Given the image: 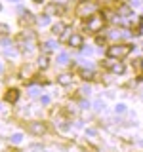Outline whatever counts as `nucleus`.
I'll return each instance as SVG.
<instances>
[{
	"label": "nucleus",
	"mask_w": 143,
	"mask_h": 152,
	"mask_svg": "<svg viewBox=\"0 0 143 152\" xmlns=\"http://www.w3.org/2000/svg\"><path fill=\"white\" fill-rule=\"evenodd\" d=\"M120 13H122V15H128V13H130V8H128V6H122L120 8Z\"/></svg>",
	"instance_id": "obj_19"
},
{
	"label": "nucleus",
	"mask_w": 143,
	"mask_h": 152,
	"mask_svg": "<svg viewBox=\"0 0 143 152\" xmlns=\"http://www.w3.org/2000/svg\"><path fill=\"white\" fill-rule=\"evenodd\" d=\"M38 65H40V69H46V66H48V55H40Z\"/></svg>",
	"instance_id": "obj_12"
},
{
	"label": "nucleus",
	"mask_w": 143,
	"mask_h": 152,
	"mask_svg": "<svg viewBox=\"0 0 143 152\" xmlns=\"http://www.w3.org/2000/svg\"><path fill=\"white\" fill-rule=\"evenodd\" d=\"M0 70H2V65H0Z\"/></svg>",
	"instance_id": "obj_27"
},
{
	"label": "nucleus",
	"mask_w": 143,
	"mask_h": 152,
	"mask_svg": "<svg viewBox=\"0 0 143 152\" xmlns=\"http://www.w3.org/2000/svg\"><path fill=\"white\" fill-rule=\"evenodd\" d=\"M141 70H143V61H141Z\"/></svg>",
	"instance_id": "obj_25"
},
{
	"label": "nucleus",
	"mask_w": 143,
	"mask_h": 152,
	"mask_svg": "<svg viewBox=\"0 0 143 152\" xmlns=\"http://www.w3.org/2000/svg\"><path fill=\"white\" fill-rule=\"evenodd\" d=\"M40 103L42 104H48V103H50V97H48V95H42V97H40Z\"/></svg>",
	"instance_id": "obj_20"
},
{
	"label": "nucleus",
	"mask_w": 143,
	"mask_h": 152,
	"mask_svg": "<svg viewBox=\"0 0 143 152\" xmlns=\"http://www.w3.org/2000/svg\"><path fill=\"white\" fill-rule=\"evenodd\" d=\"M38 91H40V88H31V95H38Z\"/></svg>",
	"instance_id": "obj_21"
},
{
	"label": "nucleus",
	"mask_w": 143,
	"mask_h": 152,
	"mask_svg": "<svg viewBox=\"0 0 143 152\" xmlns=\"http://www.w3.org/2000/svg\"><path fill=\"white\" fill-rule=\"evenodd\" d=\"M65 31H67V25H65V23H55V25L52 27V32H54L55 36H61Z\"/></svg>",
	"instance_id": "obj_6"
},
{
	"label": "nucleus",
	"mask_w": 143,
	"mask_h": 152,
	"mask_svg": "<svg viewBox=\"0 0 143 152\" xmlns=\"http://www.w3.org/2000/svg\"><path fill=\"white\" fill-rule=\"evenodd\" d=\"M114 110H116V114H122V112H126V104H116V107H114Z\"/></svg>",
	"instance_id": "obj_16"
},
{
	"label": "nucleus",
	"mask_w": 143,
	"mask_h": 152,
	"mask_svg": "<svg viewBox=\"0 0 143 152\" xmlns=\"http://www.w3.org/2000/svg\"><path fill=\"white\" fill-rule=\"evenodd\" d=\"M67 59H69V55H67V53H59V55H57V63H61V65L67 63Z\"/></svg>",
	"instance_id": "obj_15"
},
{
	"label": "nucleus",
	"mask_w": 143,
	"mask_h": 152,
	"mask_svg": "<svg viewBox=\"0 0 143 152\" xmlns=\"http://www.w3.org/2000/svg\"><path fill=\"white\" fill-rule=\"evenodd\" d=\"M38 23H40V25H48V23H50V15H48V13L40 15V17H38Z\"/></svg>",
	"instance_id": "obj_13"
},
{
	"label": "nucleus",
	"mask_w": 143,
	"mask_h": 152,
	"mask_svg": "<svg viewBox=\"0 0 143 152\" xmlns=\"http://www.w3.org/2000/svg\"><path fill=\"white\" fill-rule=\"evenodd\" d=\"M86 12H94V6H90V4L88 2H82V4H80V6H78V15H82V17H86Z\"/></svg>",
	"instance_id": "obj_7"
},
{
	"label": "nucleus",
	"mask_w": 143,
	"mask_h": 152,
	"mask_svg": "<svg viewBox=\"0 0 143 152\" xmlns=\"http://www.w3.org/2000/svg\"><path fill=\"white\" fill-rule=\"evenodd\" d=\"M0 10H2V4H0Z\"/></svg>",
	"instance_id": "obj_28"
},
{
	"label": "nucleus",
	"mask_w": 143,
	"mask_h": 152,
	"mask_svg": "<svg viewBox=\"0 0 143 152\" xmlns=\"http://www.w3.org/2000/svg\"><path fill=\"white\" fill-rule=\"evenodd\" d=\"M132 50H133L132 44H114V46H109L107 55H109V59H120V57L130 55Z\"/></svg>",
	"instance_id": "obj_1"
},
{
	"label": "nucleus",
	"mask_w": 143,
	"mask_h": 152,
	"mask_svg": "<svg viewBox=\"0 0 143 152\" xmlns=\"http://www.w3.org/2000/svg\"><path fill=\"white\" fill-rule=\"evenodd\" d=\"M124 69H126V66H124L120 61H118V63H113V65H111V72H114V74H122V72H124Z\"/></svg>",
	"instance_id": "obj_10"
},
{
	"label": "nucleus",
	"mask_w": 143,
	"mask_h": 152,
	"mask_svg": "<svg viewBox=\"0 0 143 152\" xmlns=\"http://www.w3.org/2000/svg\"><path fill=\"white\" fill-rule=\"evenodd\" d=\"M57 82L61 86H69V84H73V76L71 74H59L57 76Z\"/></svg>",
	"instance_id": "obj_8"
},
{
	"label": "nucleus",
	"mask_w": 143,
	"mask_h": 152,
	"mask_svg": "<svg viewBox=\"0 0 143 152\" xmlns=\"http://www.w3.org/2000/svg\"><path fill=\"white\" fill-rule=\"evenodd\" d=\"M17 99H19V91H17V89H10V91L6 93V101L8 103H15Z\"/></svg>",
	"instance_id": "obj_9"
},
{
	"label": "nucleus",
	"mask_w": 143,
	"mask_h": 152,
	"mask_svg": "<svg viewBox=\"0 0 143 152\" xmlns=\"http://www.w3.org/2000/svg\"><path fill=\"white\" fill-rule=\"evenodd\" d=\"M10 141H12V142H15V145H17V142H21V141H23V135H21V133H13V135L10 137Z\"/></svg>",
	"instance_id": "obj_11"
},
{
	"label": "nucleus",
	"mask_w": 143,
	"mask_h": 152,
	"mask_svg": "<svg viewBox=\"0 0 143 152\" xmlns=\"http://www.w3.org/2000/svg\"><path fill=\"white\" fill-rule=\"evenodd\" d=\"M103 107H105V104H103V103H95V108H97V110H101V108H103Z\"/></svg>",
	"instance_id": "obj_23"
},
{
	"label": "nucleus",
	"mask_w": 143,
	"mask_h": 152,
	"mask_svg": "<svg viewBox=\"0 0 143 152\" xmlns=\"http://www.w3.org/2000/svg\"><path fill=\"white\" fill-rule=\"evenodd\" d=\"M82 44H84V40H82V36H80V34L69 36V46H73V48H82Z\"/></svg>",
	"instance_id": "obj_5"
},
{
	"label": "nucleus",
	"mask_w": 143,
	"mask_h": 152,
	"mask_svg": "<svg viewBox=\"0 0 143 152\" xmlns=\"http://www.w3.org/2000/svg\"><path fill=\"white\" fill-rule=\"evenodd\" d=\"M90 91H92L90 88H82V93H84V95H90Z\"/></svg>",
	"instance_id": "obj_22"
},
{
	"label": "nucleus",
	"mask_w": 143,
	"mask_h": 152,
	"mask_svg": "<svg viewBox=\"0 0 143 152\" xmlns=\"http://www.w3.org/2000/svg\"><path fill=\"white\" fill-rule=\"evenodd\" d=\"M10 2H19V0H10Z\"/></svg>",
	"instance_id": "obj_24"
},
{
	"label": "nucleus",
	"mask_w": 143,
	"mask_h": 152,
	"mask_svg": "<svg viewBox=\"0 0 143 152\" xmlns=\"http://www.w3.org/2000/svg\"><path fill=\"white\" fill-rule=\"evenodd\" d=\"M35 2H42V0H35Z\"/></svg>",
	"instance_id": "obj_26"
},
{
	"label": "nucleus",
	"mask_w": 143,
	"mask_h": 152,
	"mask_svg": "<svg viewBox=\"0 0 143 152\" xmlns=\"http://www.w3.org/2000/svg\"><path fill=\"white\" fill-rule=\"evenodd\" d=\"M29 129L35 133V135H42V133L46 131V127H44V124H42V122H32L31 126H29Z\"/></svg>",
	"instance_id": "obj_4"
},
{
	"label": "nucleus",
	"mask_w": 143,
	"mask_h": 152,
	"mask_svg": "<svg viewBox=\"0 0 143 152\" xmlns=\"http://www.w3.org/2000/svg\"><path fill=\"white\" fill-rule=\"evenodd\" d=\"M86 27H88V31H92V32L101 31V28H103V15H101V13H94V15H90Z\"/></svg>",
	"instance_id": "obj_2"
},
{
	"label": "nucleus",
	"mask_w": 143,
	"mask_h": 152,
	"mask_svg": "<svg viewBox=\"0 0 143 152\" xmlns=\"http://www.w3.org/2000/svg\"><path fill=\"white\" fill-rule=\"evenodd\" d=\"M0 32H2V34H8V32H10L8 25H4V23H0Z\"/></svg>",
	"instance_id": "obj_18"
},
{
	"label": "nucleus",
	"mask_w": 143,
	"mask_h": 152,
	"mask_svg": "<svg viewBox=\"0 0 143 152\" xmlns=\"http://www.w3.org/2000/svg\"><path fill=\"white\" fill-rule=\"evenodd\" d=\"M44 13H48V15H61L63 13V6H59L57 2H52V4H48L46 10H44Z\"/></svg>",
	"instance_id": "obj_3"
},
{
	"label": "nucleus",
	"mask_w": 143,
	"mask_h": 152,
	"mask_svg": "<svg viewBox=\"0 0 143 152\" xmlns=\"http://www.w3.org/2000/svg\"><path fill=\"white\" fill-rule=\"evenodd\" d=\"M80 76H82L84 80H90L94 76V72H92V70H80Z\"/></svg>",
	"instance_id": "obj_14"
},
{
	"label": "nucleus",
	"mask_w": 143,
	"mask_h": 152,
	"mask_svg": "<svg viewBox=\"0 0 143 152\" xmlns=\"http://www.w3.org/2000/svg\"><path fill=\"white\" fill-rule=\"evenodd\" d=\"M54 48H55V42H46V44H44V50L46 51H52Z\"/></svg>",
	"instance_id": "obj_17"
}]
</instances>
